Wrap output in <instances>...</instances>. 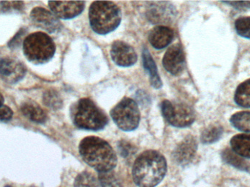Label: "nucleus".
Returning <instances> with one entry per match:
<instances>
[{
    "mask_svg": "<svg viewBox=\"0 0 250 187\" xmlns=\"http://www.w3.org/2000/svg\"><path fill=\"white\" fill-rule=\"evenodd\" d=\"M167 171L166 159L158 151L142 153L133 165L132 177L139 187H155L164 179Z\"/></svg>",
    "mask_w": 250,
    "mask_h": 187,
    "instance_id": "f257e3e1",
    "label": "nucleus"
},
{
    "mask_svg": "<svg viewBox=\"0 0 250 187\" xmlns=\"http://www.w3.org/2000/svg\"><path fill=\"white\" fill-rule=\"evenodd\" d=\"M83 161L99 173L111 171L117 166V157L112 147L98 137H86L79 145Z\"/></svg>",
    "mask_w": 250,
    "mask_h": 187,
    "instance_id": "f03ea898",
    "label": "nucleus"
},
{
    "mask_svg": "<svg viewBox=\"0 0 250 187\" xmlns=\"http://www.w3.org/2000/svg\"><path fill=\"white\" fill-rule=\"evenodd\" d=\"M91 27L99 35H106L115 30L121 23V10L112 1H94L89 7Z\"/></svg>",
    "mask_w": 250,
    "mask_h": 187,
    "instance_id": "7ed1b4c3",
    "label": "nucleus"
},
{
    "mask_svg": "<svg viewBox=\"0 0 250 187\" xmlns=\"http://www.w3.org/2000/svg\"><path fill=\"white\" fill-rule=\"evenodd\" d=\"M71 116L77 127L87 130H101L108 123L105 113L87 98L81 99L73 106Z\"/></svg>",
    "mask_w": 250,
    "mask_h": 187,
    "instance_id": "20e7f679",
    "label": "nucleus"
},
{
    "mask_svg": "<svg viewBox=\"0 0 250 187\" xmlns=\"http://www.w3.org/2000/svg\"><path fill=\"white\" fill-rule=\"evenodd\" d=\"M25 57L34 64H44L54 57L56 51L55 44L45 33L37 32L28 35L23 43Z\"/></svg>",
    "mask_w": 250,
    "mask_h": 187,
    "instance_id": "39448f33",
    "label": "nucleus"
},
{
    "mask_svg": "<svg viewBox=\"0 0 250 187\" xmlns=\"http://www.w3.org/2000/svg\"><path fill=\"white\" fill-rule=\"evenodd\" d=\"M111 116L116 125L124 131H132L139 125L138 104L132 99L125 97L111 110Z\"/></svg>",
    "mask_w": 250,
    "mask_h": 187,
    "instance_id": "423d86ee",
    "label": "nucleus"
},
{
    "mask_svg": "<svg viewBox=\"0 0 250 187\" xmlns=\"http://www.w3.org/2000/svg\"><path fill=\"white\" fill-rule=\"evenodd\" d=\"M161 110L166 120L176 127L190 126L195 119L192 107L184 103L164 100L161 103Z\"/></svg>",
    "mask_w": 250,
    "mask_h": 187,
    "instance_id": "0eeeda50",
    "label": "nucleus"
},
{
    "mask_svg": "<svg viewBox=\"0 0 250 187\" xmlns=\"http://www.w3.org/2000/svg\"><path fill=\"white\" fill-rule=\"evenodd\" d=\"M30 17L35 26L49 33H54L61 29V23L57 16L46 9L35 7L31 12Z\"/></svg>",
    "mask_w": 250,
    "mask_h": 187,
    "instance_id": "6e6552de",
    "label": "nucleus"
},
{
    "mask_svg": "<svg viewBox=\"0 0 250 187\" xmlns=\"http://www.w3.org/2000/svg\"><path fill=\"white\" fill-rule=\"evenodd\" d=\"M163 64L170 74L177 76L182 73L185 66V53L182 45L175 44L170 47L163 57Z\"/></svg>",
    "mask_w": 250,
    "mask_h": 187,
    "instance_id": "1a4fd4ad",
    "label": "nucleus"
},
{
    "mask_svg": "<svg viewBox=\"0 0 250 187\" xmlns=\"http://www.w3.org/2000/svg\"><path fill=\"white\" fill-rule=\"evenodd\" d=\"M113 61L120 67H130L136 62L137 57L135 50L123 41H115L111 48Z\"/></svg>",
    "mask_w": 250,
    "mask_h": 187,
    "instance_id": "9d476101",
    "label": "nucleus"
},
{
    "mask_svg": "<svg viewBox=\"0 0 250 187\" xmlns=\"http://www.w3.org/2000/svg\"><path fill=\"white\" fill-rule=\"evenodd\" d=\"M26 74L23 64L11 58H0V76L7 83H17Z\"/></svg>",
    "mask_w": 250,
    "mask_h": 187,
    "instance_id": "9b49d317",
    "label": "nucleus"
},
{
    "mask_svg": "<svg viewBox=\"0 0 250 187\" xmlns=\"http://www.w3.org/2000/svg\"><path fill=\"white\" fill-rule=\"evenodd\" d=\"M198 149L196 139L192 135L186 137L173 151L175 162L179 166L189 165L195 158Z\"/></svg>",
    "mask_w": 250,
    "mask_h": 187,
    "instance_id": "f8f14e48",
    "label": "nucleus"
},
{
    "mask_svg": "<svg viewBox=\"0 0 250 187\" xmlns=\"http://www.w3.org/2000/svg\"><path fill=\"white\" fill-rule=\"evenodd\" d=\"M50 8L57 18L70 19L79 16L84 8V1H48Z\"/></svg>",
    "mask_w": 250,
    "mask_h": 187,
    "instance_id": "ddd939ff",
    "label": "nucleus"
},
{
    "mask_svg": "<svg viewBox=\"0 0 250 187\" xmlns=\"http://www.w3.org/2000/svg\"><path fill=\"white\" fill-rule=\"evenodd\" d=\"M151 4L146 12L147 19L151 23H166L174 18V8L169 2L157 1Z\"/></svg>",
    "mask_w": 250,
    "mask_h": 187,
    "instance_id": "4468645a",
    "label": "nucleus"
},
{
    "mask_svg": "<svg viewBox=\"0 0 250 187\" xmlns=\"http://www.w3.org/2000/svg\"><path fill=\"white\" fill-rule=\"evenodd\" d=\"M173 39V30L165 26H156L152 29L148 35L150 43L157 49L166 48L171 42Z\"/></svg>",
    "mask_w": 250,
    "mask_h": 187,
    "instance_id": "2eb2a0df",
    "label": "nucleus"
},
{
    "mask_svg": "<svg viewBox=\"0 0 250 187\" xmlns=\"http://www.w3.org/2000/svg\"><path fill=\"white\" fill-rule=\"evenodd\" d=\"M143 62H144V68L149 75L151 86L155 89L161 88L163 83L157 71V66L146 48H144L143 51Z\"/></svg>",
    "mask_w": 250,
    "mask_h": 187,
    "instance_id": "dca6fc26",
    "label": "nucleus"
},
{
    "mask_svg": "<svg viewBox=\"0 0 250 187\" xmlns=\"http://www.w3.org/2000/svg\"><path fill=\"white\" fill-rule=\"evenodd\" d=\"M232 151L243 158L250 159V135L239 134L230 140Z\"/></svg>",
    "mask_w": 250,
    "mask_h": 187,
    "instance_id": "f3484780",
    "label": "nucleus"
},
{
    "mask_svg": "<svg viewBox=\"0 0 250 187\" xmlns=\"http://www.w3.org/2000/svg\"><path fill=\"white\" fill-rule=\"evenodd\" d=\"M222 159L226 164L233 166L235 168L250 174V163L243 157L233 152L230 148H226L222 152Z\"/></svg>",
    "mask_w": 250,
    "mask_h": 187,
    "instance_id": "a211bd4d",
    "label": "nucleus"
},
{
    "mask_svg": "<svg viewBox=\"0 0 250 187\" xmlns=\"http://www.w3.org/2000/svg\"><path fill=\"white\" fill-rule=\"evenodd\" d=\"M21 112L32 122L42 124L46 121L47 116L44 110L34 102H26L21 106Z\"/></svg>",
    "mask_w": 250,
    "mask_h": 187,
    "instance_id": "6ab92c4d",
    "label": "nucleus"
},
{
    "mask_svg": "<svg viewBox=\"0 0 250 187\" xmlns=\"http://www.w3.org/2000/svg\"><path fill=\"white\" fill-rule=\"evenodd\" d=\"M233 127L241 132L250 133V112L242 111L235 113L230 119Z\"/></svg>",
    "mask_w": 250,
    "mask_h": 187,
    "instance_id": "aec40b11",
    "label": "nucleus"
},
{
    "mask_svg": "<svg viewBox=\"0 0 250 187\" xmlns=\"http://www.w3.org/2000/svg\"><path fill=\"white\" fill-rule=\"evenodd\" d=\"M234 100L241 107L250 108V79L238 86L235 92Z\"/></svg>",
    "mask_w": 250,
    "mask_h": 187,
    "instance_id": "412c9836",
    "label": "nucleus"
},
{
    "mask_svg": "<svg viewBox=\"0 0 250 187\" xmlns=\"http://www.w3.org/2000/svg\"><path fill=\"white\" fill-rule=\"evenodd\" d=\"M223 134V126L218 125H211L204 129L201 134V142L204 144H214L222 138Z\"/></svg>",
    "mask_w": 250,
    "mask_h": 187,
    "instance_id": "4be33fe9",
    "label": "nucleus"
},
{
    "mask_svg": "<svg viewBox=\"0 0 250 187\" xmlns=\"http://www.w3.org/2000/svg\"><path fill=\"white\" fill-rule=\"evenodd\" d=\"M75 187H102L96 178L88 173L83 172L78 175L74 183Z\"/></svg>",
    "mask_w": 250,
    "mask_h": 187,
    "instance_id": "5701e85b",
    "label": "nucleus"
},
{
    "mask_svg": "<svg viewBox=\"0 0 250 187\" xmlns=\"http://www.w3.org/2000/svg\"><path fill=\"white\" fill-rule=\"evenodd\" d=\"M235 28L239 36L250 40V17H241L235 22Z\"/></svg>",
    "mask_w": 250,
    "mask_h": 187,
    "instance_id": "b1692460",
    "label": "nucleus"
},
{
    "mask_svg": "<svg viewBox=\"0 0 250 187\" xmlns=\"http://www.w3.org/2000/svg\"><path fill=\"white\" fill-rule=\"evenodd\" d=\"M99 181L102 187H123L118 178L111 171L99 173Z\"/></svg>",
    "mask_w": 250,
    "mask_h": 187,
    "instance_id": "393cba45",
    "label": "nucleus"
},
{
    "mask_svg": "<svg viewBox=\"0 0 250 187\" xmlns=\"http://www.w3.org/2000/svg\"><path fill=\"white\" fill-rule=\"evenodd\" d=\"M43 103L45 105L54 109L60 108L62 104L60 95L53 90L48 91L44 94Z\"/></svg>",
    "mask_w": 250,
    "mask_h": 187,
    "instance_id": "a878e982",
    "label": "nucleus"
},
{
    "mask_svg": "<svg viewBox=\"0 0 250 187\" xmlns=\"http://www.w3.org/2000/svg\"><path fill=\"white\" fill-rule=\"evenodd\" d=\"M23 7V1H1V9L3 12H10L11 10H21Z\"/></svg>",
    "mask_w": 250,
    "mask_h": 187,
    "instance_id": "bb28decb",
    "label": "nucleus"
},
{
    "mask_svg": "<svg viewBox=\"0 0 250 187\" xmlns=\"http://www.w3.org/2000/svg\"><path fill=\"white\" fill-rule=\"evenodd\" d=\"M13 112L8 106L3 105L0 107V121L8 122L13 117Z\"/></svg>",
    "mask_w": 250,
    "mask_h": 187,
    "instance_id": "cd10ccee",
    "label": "nucleus"
},
{
    "mask_svg": "<svg viewBox=\"0 0 250 187\" xmlns=\"http://www.w3.org/2000/svg\"><path fill=\"white\" fill-rule=\"evenodd\" d=\"M225 4H230L232 7H235L238 10H247L250 9V1H223Z\"/></svg>",
    "mask_w": 250,
    "mask_h": 187,
    "instance_id": "c85d7f7f",
    "label": "nucleus"
},
{
    "mask_svg": "<svg viewBox=\"0 0 250 187\" xmlns=\"http://www.w3.org/2000/svg\"><path fill=\"white\" fill-rule=\"evenodd\" d=\"M3 105H4V97H3L2 94L0 93V107Z\"/></svg>",
    "mask_w": 250,
    "mask_h": 187,
    "instance_id": "c756f323",
    "label": "nucleus"
},
{
    "mask_svg": "<svg viewBox=\"0 0 250 187\" xmlns=\"http://www.w3.org/2000/svg\"><path fill=\"white\" fill-rule=\"evenodd\" d=\"M10 187V186H6V187Z\"/></svg>",
    "mask_w": 250,
    "mask_h": 187,
    "instance_id": "7c9ffc66",
    "label": "nucleus"
}]
</instances>
